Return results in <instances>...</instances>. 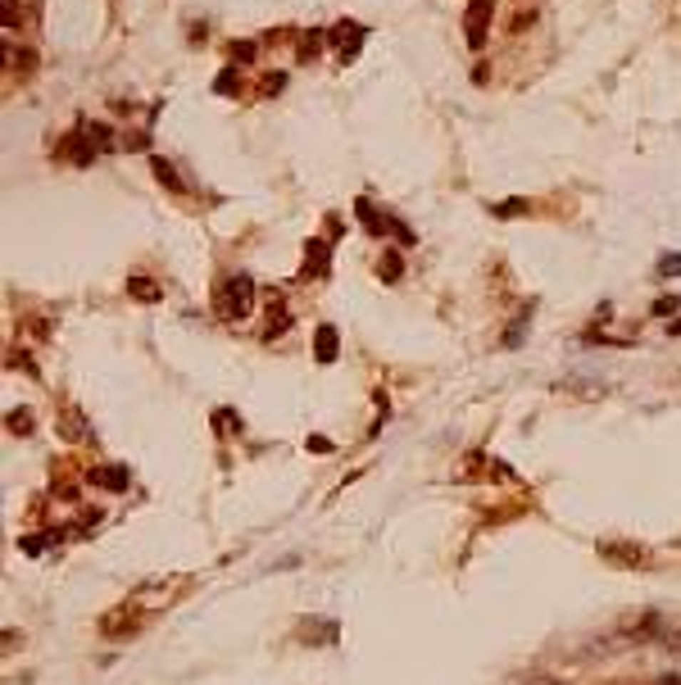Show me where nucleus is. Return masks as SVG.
Wrapping results in <instances>:
<instances>
[{
    "instance_id": "obj_7",
    "label": "nucleus",
    "mask_w": 681,
    "mask_h": 685,
    "mask_svg": "<svg viewBox=\"0 0 681 685\" xmlns=\"http://www.w3.org/2000/svg\"><path fill=\"white\" fill-rule=\"evenodd\" d=\"M91 485H105V490H128L132 477H128V468H96V472H91Z\"/></svg>"
},
{
    "instance_id": "obj_4",
    "label": "nucleus",
    "mask_w": 681,
    "mask_h": 685,
    "mask_svg": "<svg viewBox=\"0 0 681 685\" xmlns=\"http://www.w3.org/2000/svg\"><path fill=\"white\" fill-rule=\"evenodd\" d=\"M327 264H332V245H327V241H309L304 272H300V277H327Z\"/></svg>"
},
{
    "instance_id": "obj_15",
    "label": "nucleus",
    "mask_w": 681,
    "mask_h": 685,
    "mask_svg": "<svg viewBox=\"0 0 681 685\" xmlns=\"http://www.w3.org/2000/svg\"><path fill=\"white\" fill-rule=\"evenodd\" d=\"M218 91H222V96H237V91H241V78H237V73L227 68V73H222V78H218Z\"/></svg>"
},
{
    "instance_id": "obj_14",
    "label": "nucleus",
    "mask_w": 681,
    "mask_h": 685,
    "mask_svg": "<svg viewBox=\"0 0 681 685\" xmlns=\"http://www.w3.org/2000/svg\"><path fill=\"white\" fill-rule=\"evenodd\" d=\"M9 431H23V436L32 431V413H28V408H19V413H9Z\"/></svg>"
},
{
    "instance_id": "obj_19",
    "label": "nucleus",
    "mask_w": 681,
    "mask_h": 685,
    "mask_svg": "<svg viewBox=\"0 0 681 685\" xmlns=\"http://www.w3.org/2000/svg\"><path fill=\"white\" fill-rule=\"evenodd\" d=\"M654 314H663V318L677 314V300H659V304H654Z\"/></svg>"
},
{
    "instance_id": "obj_5",
    "label": "nucleus",
    "mask_w": 681,
    "mask_h": 685,
    "mask_svg": "<svg viewBox=\"0 0 681 685\" xmlns=\"http://www.w3.org/2000/svg\"><path fill=\"white\" fill-rule=\"evenodd\" d=\"M332 41H337L341 59H354L359 41H364V28H359V23H337V28H332Z\"/></svg>"
},
{
    "instance_id": "obj_2",
    "label": "nucleus",
    "mask_w": 681,
    "mask_h": 685,
    "mask_svg": "<svg viewBox=\"0 0 681 685\" xmlns=\"http://www.w3.org/2000/svg\"><path fill=\"white\" fill-rule=\"evenodd\" d=\"M491 14H495V0H473V5H468V46H473V51L486 46Z\"/></svg>"
},
{
    "instance_id": "obj_6",
    "label": "nucleus",
    "mask_w": 681,
    "mask_h": 685,
    "mask_svg": "<svg viewBox=\"0 0 681 685\" xmlns=\"http://www.w3.org/2000/svg\"><path fill=\"white\" fill-rule=\"evenodd\" d=\"M128 295H132V300H141V304H155V300H164V286L136 272V277H128Z\"/></svg>"
},
{
    "instance_id": "obj_3",
    "label": "nucleus",
    "mask_w": 681,
    "mask_h": 685,
    "mask_svg": "<svg viewBox=\"0 0 681 685\" xmlns=\"http://www.w3.org/2000/svg\"><path fill=\"white\" fill-rule=\"evenodd\" d=\"M141 613H136V608H128V604H123V608H114V613H109L105 622H101V631L105 635H114V640H123V635H132L136 627H141Z\"/></svg>"
},
{
    "instance_id": "obj_12",
    "label": "nucleus",
    "mask_w": 681,
    "mask_h": 685,
    "mask_svg": "<svg viewBox=\"0 0 681 685\" xmlns=\"http://www.w3.org/2000/svg\"><path fill=\"white\" fill-rule=\"evenodd\" d=\"M318 359H323V364L337 359V331L332 327H318Z\"/></svg>"
},
{
    "instance_id": "obj_11",
    "label": "nucleus",
    "mask_w": 681,
    "mask_h": 685,
    "mask_svg": "<svg viewBox=\"0 0 681 685\" xmlns=\"http://www.w3.org/2000/svg\"><path fill=\"white\" fill-rule=\"evenodd\" d=\"M377 272H382V277H386V282H400V272H404L400 254H395V250H386V254L377 259Z\"/></svg>"
},
{
    "instance_id": "obj_16",
    "label": "nucleus",
    "mask_w": 681,
    "mask_h": 685,
    "mask_svg": "<svg viewBox=\"0 0 681 685\" xmlns=\"http://www.w3.org/2000/svg\"><path fill=\"white\" fill-rule=\"evenodd\" d=\"M318 46H323V36H318V32H314V36H304V41H300V59H304V64H309V59L318 55Z\"/></svg>"
},
{
    "instance_id": "obj_10",
    "label": "nucleus",
    "mask_w": 681,
    "mask_h": 685,
    "mask_svg": "<svg viewBox=\"0 0 681 685\" xmlns=\"http://www.w3.org/2000/svg\"><path fill=\"white\" fill-rule=\"evenodd\" d=\"M354 209H359V218L368 222V232H373V236H382V232H386V218H382V214H377V209L368 205V200H359Z\"/></svg>"
},
{
    "instance_id": "obj_13",
    "label": "nucleus",
    "mask_w": 681,
    "mask_h": 685,
    "mask_svg": "<svg viewBox=\"0 0 681 685\" xmlns=\"http://www.w3.org/2000/svg\"><path fill=\"white\" fill-rule=\"evenodd\" d=\"M227 55H232V64H250V59H255V41H232Z\"/></svg>"
},
{
    "instance_id": "obj_9",
    "label": "nucleus",
    "mask_w": 681,
    "mask_h": 685,
    "mask_svg": "<svg viewBox=\"0 0 681 685\" xmlns=\"http://www.w3.org/2000/svg\"><path fill=\"white\" fill-rule=\"evenodd\" d=\"M150 164H155V177H159V182H164V186H168V191H178V195H182V191H187V186H182V177H178V168H173V164H168V159H150Z\"/></svg>"
},
{
    "instance_id": "obj_20",
    "label": "nucleus",
    "mask_w": 681,
    "mask_h": 685,
    "mask_svg": "<svg viewBox=\"0 0 681 685\" xmlns=\"http://www.w3.org/2000/svg\"><path fill=\"white\" fill-rule=\"evenodd\" d=\"M659 268L667 272V277H672V268H681V254H677V259H663V264H659Z\"/></svg>"
},
{
    "instance_id": "obj_1",
    "label": "nucleus",
    "mask_w": 681,
    "mask_h": 685,
    "mask_svg": "<svg viewBox=\"0 0 681 685\" xmlns=\"http://www.w3.org/2000/svg\"><path fill=\"white\" fill-rule=\"evenodd\" d=\"M214 309L222 318H245L255 309V282L245 277V272H232V277H222L218 282V291H214Z\"/></svg>"
},
{
    "instance_id": "obj_8",
    "label": "nucleus",
    "mask_w": 681,
    "mask_h": 685,
    "mask_svg": "<svg viewBox=\"0 0 681 685\" xmlns=\"http://www.w3.org/2000/svg\"><path fill=\"white\" fill-rule=\"evenodd\" d=\"M291 327V314H287V304H282V295H272L268 300V336H282Z\"/></svg>"
},
{
    "instance_id": "obj_17",
    "label": "nucleus",
    "mask_w": 681,
    "mask_h": 685,
    "mask_svg": "<svg viewBox=\"0 0 681 685\" xmlns=\"http://www.w3.org/2000/svg\"><path fill=\"white\" fill-rule=\"evenodd\" d=\"M282 82H287L282 73H268V78L259 82V91H264V96H277V91H282Z\"/></svg>"
},
{
    "instance_id": "obj_18",
    "label": "nucleus",
    "mask_w": 681,
    "mask_h": 685,
    "mask_svg": "<svg viewBox=\"0 0 681 685\" xmlns=\"http://www.w3.org/2000/svg\"><path fill=\"white\" fill-rule=\"evenodd\" d=\"M531 23H536V14H531V9H518V14H513V23H509V28H513V32H523V28H531Z\"/></svg>"
}]
</instances>
